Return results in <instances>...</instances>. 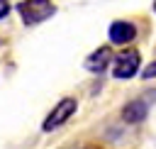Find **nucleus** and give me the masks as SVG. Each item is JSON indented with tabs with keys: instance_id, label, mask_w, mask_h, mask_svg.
<instances>
[{
	"instance_id": "obj_10",
	"label": "nucleus",
	"mask_w": 156,
	"mask_h": 149,
	"mask_svg": "<svg viewBox=\"0 0 156 149\" xmlns=\"http://www.w3.org/2000/svg\"><path fill=\"white\" fill-rule=\"evenodd\" d=\"M154 12H156V0H154Z\"/></svg>"
},
{
	"instance_id": "obj_6",
	"label": "nucleus",
	"mask_w": 156,
	"mask_h": 149,
	"mask_svg": "<svg viewBox=\"0 0 156 149\" xmlns=\"http://www.w3.org/2000/svg\"><path fill=\"white\" fill-rule=\"evenodd\" d=\"M146 115H149V105H146V100H141V98H134V100H129V103L122 107V120H124L127 125H139V122L146 120Z\"/></svg>"
},
{
	"instance_id": "obj_4",
	"label": "nucleus",
	"mask_w": 156,
	"mask_h": 149,
	"mask_svg": "<svg viewBox=\"0 0 156 149\" xmlns=\"http://www.w3.org/2000/svg\"><path fill=\"white\" fill-rule=\"evenodd\" d=\"M107 37H110L112 44L124 46V44L134 42V37H136V27H134L132 22H127V20H115V22L110 24V29H107Z\"/></svg>"
},
{
	"instance_id": "obj_1",
	"label": "nucleus",
	"mask_w": 156,
	"mask_h": 149,
	"mask_svg": "<svg viewBox=\"0 0 156 149\" xmlns=\"http://www.w3.org/2000/svg\"><path fill=\"white\" fill-rule=\"evenodd\" d=\"M17 12H20V17L27 27H34V24H41L44 20L54 17L56 5L51 0H22L17 5Z\"/></svg>"
},
{
	"instance_id": "obj_9",
	"label": "nucleus",
	"mask_w": 156,
	"mask_h": 149,
	"mask_svg": "<svg viewBox=\"0 0 156 149\" xmlns=\"http://www.w3.org/2000/svg\"><path fill=\"white\" fill-rule=\"evenodd\" d=\"M73 149H95V147H73Z\"/></svg>"
},
{
	"instance_id": "obj_5",
	"label": "nucleus",
	"mask_w": 156,
	"mask_h": 149,
	"mask_svg": "<svg viewBox=\"0 0 156 149\" xmlns=\"http://www.w3.org/2000/svg\"><path fill=\"white\" fill-rule=\"evenodd\" d=\"M112 59H115V54L110 46H98L90 56H85V68L90 73H102L105 68H110Z\"/></svg>"
},
{
	"instance_id": "obj_3",
	"label": "nucleus",
	"mask_w": 156,
	"mask_h": 149,
	"mask_svg": "<svg viewBox=\"0 0 156 149\" xmlns=\"http://www.w3.org/2000/svg\"><path fill=\"white\" fill-rule=\"evenodd\" d=\"M139 64H141V56L136 49H124L119 51L115 59H112V76L119 78V81H127V78H134L139 73Z\"/></svg>"
},
{
	"instance_id": "obj_2",
	"label": "nucleus",
	"mask_w": 156,
	"mask_h": 149,
	"mask_svg": "<svg viewBox=\"0 0 156 149\" xmlns=\"http://www.w3.org/2000/svg\"><path fill=\"white\" fill-rule=\"evenodd\" d=\"M76 110H78V100H76V98H61V100L54 105V110L44 117L41 129H44V132H54V129H58L61 125H66V122L76 115Z\"/></svg>"
},
{
	"instance_id": "obj_8",
	"label": "nucleus",
	"mask_w": 156,
	"mask_h": 149,
	"mask_svg": "<svg viewBox=\"0 0 156 149\" xmlns=\"http://www.w3.org/2000/svg\"><path fill=\"white\" fill-rule=\"evenodd\" d=\"M10 10H12L10 2H7V0H0V20H5V17L10 15Z\"/></svg>"
},
{
	"instance_id": "obj_7",
	"label": "nucleus",
	"mask_w": 156,
	"mask_h": 149,
	"mask_svg": "<svg viewBox=\"0 0 156 149\" xmlns=\"http://www.w3.org/2000/svg\"><path fill=\"white\" fill-rule=\"evenodd\" d=\"M141 78H146V81H151V78H156V61H151L144 71H141Z\"/></svg>"
}]
</instances>
